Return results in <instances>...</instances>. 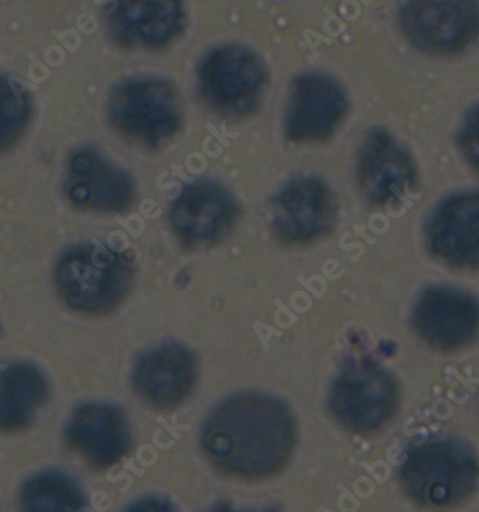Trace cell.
Wrapping results in <instances>:
<instances>
[{
    "instance_id": "22",
    "label": "cell",
    "mask_w": 479,
    "mask_h": 512,
    "mask_svg": "<svg viewBox=\"0 0 479 512\" xmlns=\"http://www.w3.org/2000/svg\"><path fill=\"white\" fill-rule=\"evenodd\" d=\"M124 512H177L172 502L160 497H144L131 502Z\"/></svg>"
},
{
    "instance_id": "23",
    "label": "cell",
    "mask_w": 479,
    "mask_h": 512,
    "mask_svg": "<svg viewBox=\"0 0 479 512\" xmlns=\"http://www.w3.org/2000/svg\"><path fill=\"white\" fill-rule=\"evenodd\" d=\"M212 512H278L269 510V508H262V510H239V508L231 507V505H218Z\"/></svg>"
},
{
    "instance_id": "4",
    "label": "cell",
    "mask_w": 479,
    "mask_h": 512,
    "mask_svg": "<svg viewBox=\"0 0 479 512\" xmlns=\"http://www.w3.org/2000/svg\"><path fill=\"white\" fill-rule=\"evenodd\" d=\"M107 116L117 133L147 147L166 144L182 126L176 88L157 77L120 82L108 97Z\"/></svg>"
},
{
    "instance_id": "11",
    "label": "cell",
    "mask_w": 479,
    "mask_h": 512,
    "mask_svg": "<svg viewBox=\"0 0 479 512\" xmlns=\"http://www.w3.org/2000/svg\"><path fill=\"white\" fill-rule=\"evenodd\" d=\"M108 34L121 47H166L185 28V6L176 0H123L104 9Z\"/></svg>"
},
{
    "instance_id": "17",
    "label": "cell",
    "mask_w": 479,
    "mask_h": 512,
    "mask_svg": "<svg viewBox=\"0 0 479 512\" xmlns=\"http://www.w3.org/2000/svg\"><path fill=\"white\" fill-rule=\"evenodd\" d=\"M235 215L231 193L218 183L200 180L187 185L177 196L170 208V223L183 241L203 244L221 235Z\"/></svg>"
},
{
    "instance_id": "19",
    "label": "cell",
    "mask_w": 479,
    "mask_h": 512,
    "mask_svg": "<svg viewBox=\"0 0 479 512\" xmlns=\"http://www.w3.org/2000/svg\"><path fill=\"white\" fill-rule=\"evenodd\" d=\"M22 512H85L78 482L58 469H45L26 479L19 492Z\"/></svg>"
},
{
    "instance_id": "8",
    "label": "cell",
    "mask_w": 479,
    "mask_h": 512,
    "mask_svg": "<svg viewBox=\"0 0 479 512\" xmlns=\"http://www.w3.org/2000/svg\"><path fill=\"white\" fill-rule=\"evenodd\" d=\"M198 379V361L176 341L144 351L131 372L136 395L154 409L169 410L182 405Z\"/></svg>"
},
{
    "instance_id": "21",
    "label": "cell",
    "mask_w": 479,
    "mask_h": 512,
    "mask_svg": "<svg viewBox=\"0 0 479 512\" xmlns=\"http://www.w3.org/2000/svg\"><path fill=\"white\" fill-rule=\"evenodd\" d=\"M462 152L474 167H478V107L469 110L458 137Z\"/></svg>"
},
{
    "instance_id": "16",
    "label": "cell",
    "mask_w": 479,
    "mask_h": 512,
    "mask_svg": "<svg viewBox=\"0 0 479 512\" xmlns=\"http://www.w3.org/2000/svg\"><path fill=\"white\" fill-rule=\"evenodd\" d=\"M478 193H456L445 199L428 223L433 255L454 267L478 264Z\"/></svg>"
},
{
    "instance_id": "12",
    "label": "cell",
    "mask_w": 479,
    "mask_h": 512,
    "mask_svg": "<svg viewBox=\"0 0 479 512\" xmlns=\"http://www.w3.org/2000/svg\"><path fill=\"white\" fill-rule=\"evenodd\" d=\"M347 111L343 87L326 74H303L291 85L287 134L291 140L318 141L334 133Z\"/></svg>"
},
{
    "instance_id": "3",
    "label": "cell",
    "mask_w": 479,
    "mask_h": 512,
    "mask_svg": "<svg viewBox=\"0 0 479 512\" xmlns=\"http://www.w3.org/2000/svg\"><path fill=\"white\" fill-rule=\"evenodd\" d=\"M474 452L464 443L442 439L409 452L400 468L403 488L418 504L448 510L471 497L477 488Z\"/></svg>"
},
{
    "instance_id": "13",
    "label": "cell",
    "mask_w": 479,
    "mask_h": 512,
    "mask_svg": "<svg viewBox=\"0 0 479 512\" xmlns=\"http://www.w3.org/2000/svg\"><path fill=\"white\" fill-rule=\"evenodd\" d=\"M65 441L91 464L108 468L129 454V419L123 409L111 403H82L68 419Z\"/></svg>"
},
{
    "instance_id": "6",
    "label": "cell",
    "mask_w": 479,
    "mask_h": 512,
    "mask_svg": "<svg viewBox=\"0 0 479 512\" xmlns=\"http://www.w3.org/2000/svg\"><path fill=\"white\" fill-rule=\"evenodd\" d=\"M395 379L372 361L350 364L334 380L328 405L334 418L356 432L383 428L398 408Z\"/></svg>"
},
{
    "instance_id": "20",
    "label": "cell",
    "mask_w": 479,
    "mask_h": 512,
    "mask_svg": "<svg viewBox=\"0 0 479 512\" xmlns=\"http://www.w3.org/2000/svg\"><path fill=\"white\" fill-rule=\"evenodd\" d=\"M31 94L21 82L0 74V153L8 152L31 123Z\"/></svg>"
},
{
    "instance_id": "2",
    "label": "cell",
    "mask_w": 479,
    "mask_h": 512,
    "mask_svg": "<svg viewBox=\"0 0 479 512\" xmlns=\"http://www.w3.org/2000/svg\"><path fill=\"white\" fill-rule=\"evenodd\" d=\"M59 297L80 314L103 315L118 307L134 282V264L127 252L98 242L72 245L55 265Z\"/></svg>"
},
{
    "instance_id": "7",
    "label": "cell",
    "mask_w": 479,
    "mask_h": 512,
    "mask_svg": "<svg viewBox=\"0 0 479 512\" xmlns=\"http://www.w3.org/2000/svg\"><path fill=\"white\" fill-rule=\"evenodd\" d=\"M64 192L72 206L88 212H126L136 200L129 173L91 147H81L68 156Z\"/></svg>"
},
{
    "instance_id": "9",
    "label": "cell",
    "mask_w": 479,
    "mask_h": 512,
    "mask_svg": "<svg viewBox=\"0 0 479 512\" xmlns=\"http://www.w3.org/2000/svg\"><path fill=\"white\" fill-rule=\"evenodd\" d=\"M406 38L422 51L452 54L467 47L478 28L472 2H410L399 13Z\"/></svg>"
},
{
    "instance_id": "18",
    "label": "cell",
    "mask_w": 479,
    "mask_h": 512,
    "mask_svg": "<svg viewBox=\"0 0 479 512\" xmlns=\"http://www.w3.org/2000/svg\"><path fill=\"white\" fill-rule=\"evenodd\" d=\"M49 395L45 373L29 361H15L0 370V431L21 432L36 418Z\"/></svg>"
},
{
    "instance_id": "5",
    "label": "cell",
    "mask_w": 479,
    "mask_h": 512,
    "mask_svg": "<svg viewBox=\"0 0 479 512\" xmlns=\"http://www.w3.org/2000/svg\"><path fill=\"white\" fill-rule=\"evenodd\" d=\"M203 100L223 117L248 116L258 107L267 87L261 59L238 45L212 49L199 65Z\"/></svg>"
},
{
    "instance_id": "15",
    "label": "cell",
    "mask_w": 479,
    "mask_h": 512,
    "mask_svg": "<svg viewBox=\"0 0 479 512\" xmlns=\"http://www.w3.org/2000/svg\"><path fill=\"white\" fill-rule=\"evenodd\" d=\"M416 179L412 154L387 131L367 134L359 152L357 180L367 200L377 205L402 196Z\"/></svg>"
},
{
    "instance_id": "10",
    "label": "cell",
    "mask_w": 479,
    "mask_h": 512,
    "mask_svg": "<svg viewBox=\"0 0 479 512\" xmlns=\"http://www.w3.org/2000/svg\"><path fill=\"white\" fill-rule=\"evenodd\" d=\"M336 215L333 192L317 177L290 180L272 202V226L290 244H304L326 235Z\"/></svg>"
},
{
    "instance_id": "1",
    "label": "cell",
    "mask_w": 479,
    "mask_h": 512,
    "mask_svg": "<svg viewBox=\"0 0 479 512\" xmlns=\"http://www.w3.org/2000/svg\"><path fill=\"white\" fill-rule=\"evenodd\" d=\"M294 445L290 409L261 393L229 397L203 423V451L213 465L236 478L278 474L290 461Z\"/></svg>"
},
{
    "instance_id": "14",
    "label": "cell",
    "mask_w": 479,
    "mask_h": 512,
    "mask_svg": "<svg viewBox=\"0 0 479 512\" xmlns=\"http://www.w3.org/2000/svg\"><path fill=\"white\" fill-rule=\"evenodd\" d=\"M477 324L474 298L454 288H428L413 310V326L436 349H461L474 338Z\"/></svg>"
}]
</instances>
